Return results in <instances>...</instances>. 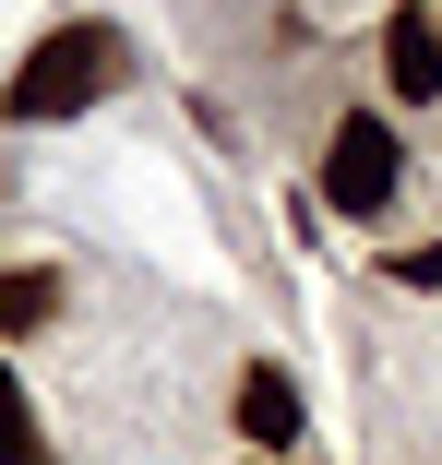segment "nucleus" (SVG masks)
I'll list each match as a JSON object with an SVG mask.
<instances>
[{
    "label": "nucleus",
    "instance_id": "1",
    "mask_svg": "<svg viewBox=\"0 0 442 465\" xmlns=\"http://www.w3.org/2000/svg\"><path fill=\"white\" fill-rule=\"evenodd\" d=\"M120 72H132V36H120V25H48V36L25 48V72L0 84V120L48 132V120H72V108H96Z\"/></svg>",
    "mask_w": 442,
    "mask_h": 465
},
{
    "label": "nucleus",
    "instance_id": "2",
    "mask_svg": "<svg viewBox=\"0 0 442 465\" xmlns=\"http://www.w3.org/2000/svg\"><path fill=\"white\" fill-rule=\"evenodd\" d=\"M395 179H407V143L371 120V108H347L335 132H323V215H347V227H371L383 203H395Z\"/></svg>",
    "mask_w": 442,
    "mask_h": 465
},
{
    "label": "nucleus",
    "instance_id": "3",
    "mask_svg": "<svg viewBox=\"0 0 442 465\" xmlns=\"http://www.w3.org/2000/svg\"><path fill=\"white\" fill-rule=\"evenodd\" d=\"M383 84L407 108L442 96V13H430V0H395V13H383Z\"/></svg>",
    "mask_w": 442,
    "mask_h": 465
},
{
    "label": "nucleus",
    "instance_id": "4",
    "mask_svg": "<svg viewBox=\"0 0 442 465\" xmlns=\"http://www.w3.org/2000/svg\"><path fill=\"white\" fill-rule=\"evenodd\" d=\"M239 441H263V453H287L299 441V382H287V370H239Z\"/></svg>",
    "mask_w": 442,
    "mask_h": 465
},
{
    "label": "nucleus",
    "instance_id": "5",
    "mask_svg": "<svg viewBox=\"0 0 442 465\" xmlns=\"http://www.w3.org/2000/svg\"><path fill=\"white\" fill-rule=\"evenodd\" d=\"M36 322H60V274L13 262V274H0V334H36Z\"/></svg>",
    "mask_w": 442,
    "mask_h": 465
},
{
    "label": "nucleus",
    "instance_id": "6",
    "mask_svg": "<svg viewBox=\"0 0 442 465\" xmlns=\"http://www.w3.org/2000/svg\"><path fill=\"white\" fill-rule=\"evenodd\" d=\"M0 465H48V441H36V406H25V382H13V358H0Z\"/></svg>",
    "mask_w": 442,
    "mask_h": 465
},
{
    "label": "nucleus",
    "instance_id": "7",
    "mask_svg": "<svg viewBox=\"0 0 442 465\" xmlns=\"http://www.w3.org/2000/svg\"><path fill=\"white\" fill-rule=\"evenodd\" d=\"M395 274H407V287H442V239H418V251H395Z\"/></svg>",
    "mask_w": 442,
    "mask_h": 465
}]
</instances>
